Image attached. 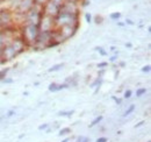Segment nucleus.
I'll return each instance as SVG.
<instances>
[{
  "label": "nucleus",
  "instance_id": "f257e3e1",
  "mask_svg": "<svg viewBox=\"0 0 151 142\" xmlns=\"http://www.w3.org/2000/svg\"><path fill=\"white\" fill-rule=\"evenodd\" d=\"M58 23L63 25V26H71L76 21V15L73 14H68V13H60L57 18Z\"/></svg>",
  "mask_w": 151,
  "mask_h": 142
},
{
  "label": "nucleus",
  "instance_id": "f03ea898",
  "mask_svg": "<svg viewBox=\"0 0 151 142\" xmlns=\"http://www.w3.org/2000/svg\"><path fill=\"white\" fill-rule=\"evenodd\" d=\"M24 36L28 41H35L37 37V26L35 25H28L24 30Z\"/></svg>",
  "mask_w": 151,
  "mask_h": 142
},
{
  "label": "nucleus",
  "instance_id": "7ed1b4c3",
  "mask_svg": "<svg viewBox=\"0 0 151 142\" xmlns=\"http://www.w3.org/2000/svg\"><path fill=\"white\" fill-rule=\"evenodd\" d=\"M77 8H76L75 4L71 2V1H68V2H64L63 6H60V13H68V14H73Z\"/></svg>",
  "mask_w": 151,
  "mask_h": 142
},
{
  "label": "nucleus",
  "instance_id": "20e7f679",
  "mask_svg": "<svg viewBox=\"0 0 151 142\" xmlns=\"http://www.w3.org/2000/svg\"><path fill=\"white\" fill-rule=\"evenodd\" d=\"M0 17H4V19H0V21H1L2 23H7V22L11 20V15H9L8 13H6V12H1V13H0Z\"/></svg>",
  "mask_w": 151,
  "mask_h": 142
},
{
  "label": "nucleus",
  "instance_id": "39448f33",
  "mask_svg": "<svg viewBox=\"0 0 151 142\" xmlns=\"http://www.w3.org/2000/svg\"><path fill=\"white\" fill-rule=\"evenodd\" d=\"M6 53H7V57H8V58H11V57H13V56L17 54V51H15L13 48H11V47H9V48H7V49L5 50V54Z\"/></svg>",
  "mask_w": 151,
  "mask_h": 142
},
{
  "label": "nucleus",
  "instance_id": "423d86ee",
  "mask_svg": "<svg viewBox=\"0 0 151 142\" xmlns=\"http://www.w3.org/2000/svg\"><path fill=\"white\" fill-rule=\"evenodd\" d=\"M101 120H102V117H101V115H100V117H98V118H95L94 120L92 121V124L90 125V127H93V126H95L96 124H99Z\"/></svg>",
  "mask_w": 151,
  "mask_h": 142
},
{
  "label": "nucleus",
  "instance_id": "0eeeda50",
  "mask_svg": "<svg viewBox=\"0 0 151 142\" xmlns=\"http://www.w3.org/2000/svg\"><path fill=\"white\" fill-rule=\"evenodd\" d=\"M58 90H59V85H57V84H51L49 86V91H51V92H56Z\"/></svg>",
  "mask_w": 151,
  "mask_h": 142
},
{
  "label": "nucleus",
  "instance_id": "6e6552de",
  "mask_svg": "<svg viewBox=\"0 0 151 142\" xmlns=\"http://www.w3.org/2000/svg\"><path fill=\"white\" fill-rule=\"evenodd\" d=\"M62 67H63V64H57L55 67H52L51 69H49V71H50V72H51V71H57V70H59Z\"/></svg>",
  "mask_w": 151,
  "mask_h": 142
},
{
  "label": "nucleus",
  "instance_id": "1a4fd4ad",
  "mask_svg": "<svg viewBox=\"0 0 151 142\" xmlns=\"http://www.w3.org/2000/svg\"><path fill=\"white\" fill-rule=\"evenodd\" d=\"M70 132V128H63L60 132H59V135L62 136V135H65V134H68Z\"/></svg>",
  "mask_w": 151,
  "mask_h": 142
},
{
  "label": "nucleus",
  "instance_id": "9d476101",
  "mask_svg": "<svg viewBox=\"0 0 151 142\" xmlns=\"http://www.w3.org/2000/svg\"><path fill=\"white\" fill-rule=\"evenodd\" d=\"M145 92H147V90H145V89H139L138 91H137L136 96H137V97H141V96H142V94H144Z\"/></svg>",
  "mask_w": 151,
  "mask_h": 142
},
{
  "label": "nucleus",
  "instance_id": "9b49d317",
  "mask_svg": "<svg viewBox=\"0 0 151 142\" xmlns=\"http://www.w3.org/2000/svg\"><path fill=\"white\" fill-rule=\"evenodd\" d=\"M134 109H135V106H134V105H132V106L129 107V108H128V109H127V111H126V113H124V115H129V114H130V113H132V111H134Z\"/></svg>",
  "mask_w": 151,
  "mask_h": 142
},
{
  "label": "nucleus",
  "instance_id": "f8f14e48",
  "mask_svg": "<svg viewBox=\"0 0 151 142\" xmlns=\"http://www.w3.org/2000/svg\"><path fill=\"white\" fill-rule=\"evenodd\" d=\"M88 138H84V136H80V138H78V140L77 142H88Z\"/></svg>",
  "mask_w": 151,
  "mask_h": 142
},
{
  "label": "nucleus",
  "instance_id": "ddd939ff",
  "mask_svg": "<svg viewBox=\"0 0 151 142\" xmlns=\"http://www.w3.org/2000/svg\"><path fill=\"white\" fill-rule=\"evenodd\" d=\"M72 113H73L72 111H71V112H59V113H58V115H66V117H70Z\"/></svg>",
  "mask_w": 151,
  "mask_h": 142
},
{
  "label": "nucleus",
  "instance_id": "4468645a",
  "mask_svg": "<svg viewBox=\"0 0 151 142\" xmlns=\"http://www.w3.org/2000/svg\"><path fill=\"white\" fill-rule=\"evenodd\" d=\"M130 96H132V91H130V90L126 91V93H124V98H130Z\"/></svg>",
  "mask_w": 151,
  "mask_h": 142
},
{
  "label": "nucleus",
  "instance_id": "2eb2a0df",
  "mask_svg": "<svg viewBox=\"0 0 151 142\" xmlns=\"http://www.w3.org/2000/svg\"><path fill=\"white\" fill-rule=\"evenodd\" d=\"M111 18L112 19H119L120 18V13H114V14L111 15Z\"/></svg>",
  "mask_w": 151,
  "mask_h": 142
},
{
  "label": "nucleus",
  "instance_id": "dca6fc26",
  "mask_svg": "<svg viewBox=\"0 0 151 142\" xmlns=\"http://www.w3.org/2000/svg\"><path fill=\"white\" fill-rule=\"evenodd\" d=\"M47 127H48V125H47V124H44V125H41V126H40V127H38V129H40V130H42V129H45V128H47Z\"/></svg>",
  "mask_w": 151,
  "mask_h": 142
},
{
  "label": "nucleus",
  "instance_id": "f3484780",
  "mask_svg": "<svg viewBox=\"0 0 151 142\" xmlns=\"http://www.w3.org/2000/svg\"><path fill=\"white\" fill-rule=\"evenodd\" d=\"M96 142H107V139L106 138H100V139H98Z\"/></svg>",
  "mask_w": 151,
  "mask_h": 142
},
{
  "label": "nucleus",
  "instance_id": "a211bd4d",
  "mask_svg": "<svg viewBox=\"0 0 151 142\" xmlns=\"http://www.w3.org/2000/svg\"><path fill=\"white\" fill-rule=\"evenodd\" d=\"M142 70L144 71V72H148V71H150V67H149V65H147V67H144Z\"/></svg>",
  "mask_w": 151,
  "mask_h": 142
},
{
  "label": "nucleus",
  "instance_id": "6ab92c4d",
  "mask_svg": "<svg viewBox=\"0 0 151 142\" xmlns=\"http://www.w3.org/2000/svg\"><path fill=\"white\" fill-rule=\"evenodd\" d=\"M13 114H14V112H13V111H9V112H8V114H7V117L9 118V117H12Z\"/></svg>",
  "mask_w": 151,
  "mask_h": 142
},
{
  "label": "nucleus",
  "instance_id": "aec40b11",
  "mask_svg": "<svg viewBox=\"0 0 151 142\" xmlns=\"http://www.w3.org/2000/svg\"><path fill=\"white\" fill-rule=\"evenodd\" d=\"M107 65V63H100L99 64V68H101V67H106Z\"/></svg>",
  "mask_w": 151,
  "mask_h": 142
},
{
  "label": "nucleus",
  "instance_id": "412c9836",
  "mask_svg": "<svg viewBox=\"0 0 151 142\" xmlns=\"http://www.w3.org/2000/svg\"><path fill=\"white\" fill-rule=\"evenodd\" d=\"M86 19H87V20H88V22H90V21H91V15H88V14H86Z\"/></svg>",
  "mask_w": 151,
  "mask_h": 142
},
{
  "label": "nucleus",
  "instance_id": "4be33fe9",
  "mask_svg": "<svg viewBox=\"0 0 151 142\" xmlns=\"http://www.w3.org/2000/svg\"><path fill=\"white\" fill-rule=\"evenodd\" d=\"M144 124V122H139V124L138 125H136V126H135V127H139V126H142V125Z\"/></svg>",
  "mask_w": 151,
  "mask_h": 142
},
{
  "label": "nucleus",
  "instance_id": "5701e85b",
  "mask_svg": "<svg viewBox=\"0 0 151 142\" xmlns=\"http://www.w3.org/2000/svg\"><path fill=\"white\" fill-rule=\"evenodd\" d=\"M1 43H2V40H1V35H0V48H1Z\"/></svg>",
  "mask_w": 151,
  "mask_h": 142
},
{
  "label": "nucleus",
  "instance_id": "b1692460",
  "mask_svg": "<svg viewBox=\"0 0 151 142\" xmlns=\"http://www.w3.org/2000/svg\"><path fill=\"white\" fill-rule=\"evenodd\" d=\"M62 142H69V139H65L64 141H62Z\"/></svg>",
  "mask_w": 151,
  "mask_h": 142
},
{
  "label": "nucleus",
  "instance_id": "393cba45",
  "mask_svg": "<svg viewBox=\"0 0 151 142\" xmlns=\"http://www.w3.org/2000/svg\"><path fill=\"white\" fill-rule=\"evenodd\" d=\"M148 142H150V141H148Z\"/></svg>",
  "mask_w": 151,
  "mask_h": 142
}]
</instances>
